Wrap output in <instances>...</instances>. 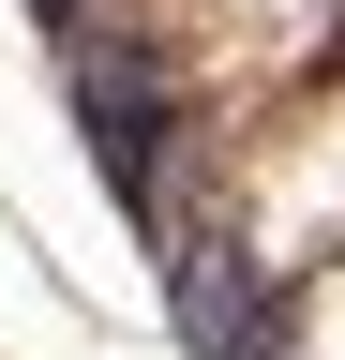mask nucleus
<instances>
[{
  "instance_id": "3",
  "label": "nucleus",
  "mask_w": 345,
  "mask_h": 360,
  "mask_svg": "<svg viewBox=\"0 0 345 360\" xmlns=\"http://www.w3.org/2000/svg\"><path fill=\"white\" fill-rule=\"evenodd\" d=\"M255 360H285V345H255Z\"/></svg>"
},
{
  "instance_id": "2",
  "label": "nucleus",
  "mask_w": 345,
  "mask_h": 360,
  "mask_svg": "<svg viewBox=\"0 0 345 360\" xmlns=\"http://www.w3.org/2000/svg\"><path fill=\"white\" fill-rule=\"evenodd\" d=\"M30 15H46V30H60V15H91V0H30Z\"/></svg>"
},
{
  "instance_id": "1",
  "label": "nucleus",
  "mask_w": 345,
  "mask_h": 360,
  "mask_svg": "<svg viewBox=\"0 0 345 360\" xmlns=\"http://www.w3.org/2000/svg\"><path fill=\"white\" fill-rule=\"evenodd\" d=\"M60 105H75V135H91V165H105V195L150 225H181V75H165V45L136 30V15H60Z\"/></svg>"
}]
</instances>
